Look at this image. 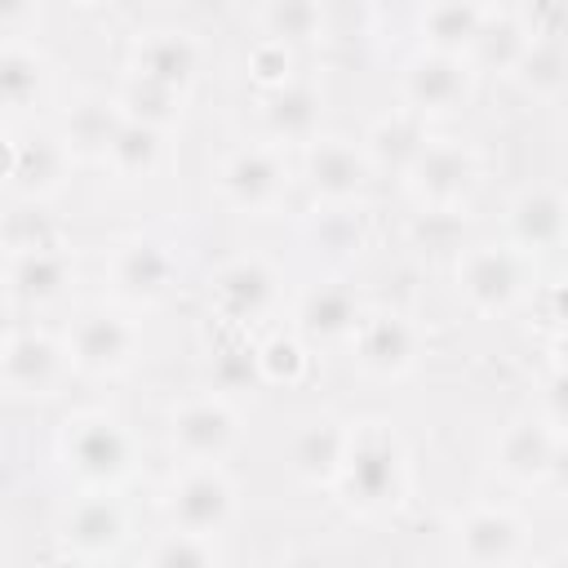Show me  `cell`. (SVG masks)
Returning <instances> with one entry per match:
<instances>
[{"mask_svg": "<svg viewBox=\"0 0 568 568\" xmlns=\"http://www.w3.org/2000/svg\"><path fill=\"white\" fill-rule=\"evenodd\" d=\"M422 4H430V0H422Z\"/></svg>", "mask_w": 568, "mask_h": 568, "instance_id": "obj_49", "label": "cell"}, {"mask_svg": "<svg viewBox=\"0 0 568 568\" xmlns=\"http://www.w3.org/2000/svg\"><path fill=\"white\" fill-rule=\"evenodd\" d=\"M555 426L546 417H510L493 444V466L510 479V484H546L550 475V457H555Z\"/></svg>", "mask_w": 568, "mask_h": 568, "instance_id": "obj_22", "label": "cell"}, {"mask_svg": "<svg viewBox=\"0 0 568 568\" xmlns=\"http://www.w3.org/2000/svg\"><path fill=\"white\" fill-rule=\"evenodd\" d=\"M71 351L44 328H9L0 351V377L9 399H49L71 373Z\"/></svg>", "mask_w": 568, "mask_h": 568, "instance_id": "obj_7", "label": "cell"}, {"mask_svg": "<svg viewBox=\"0 0 568 568\" xmlns=\"http://www.w3.org/2000/svg\"><path fill=\"white\" fill-rule=\"evenodd\" d=\"M515 80L532 98H559L568 89V49L555 40H532L524 62L515 67Z\"/></svg>", "mask_w": 568, "mask_h": 568, "instance_id": "obj_34", "label": "cell"}, {"mask_svg": "<svg viewBox=\"0 0 568 568\" xmlns=\"http://www.w3.org/2000/svg\"><path fill=\"white\" fill-rule=\"evenodd\" d=\"M120 111L129 120H142V124H155V129H173L182 120V93L169 89V84H155V80H138V75H124V89L115 93Z\"/></svg>", "mask_w": 568, "mask_h": 568, "instance_id": "obj_33", "label": "cell"}, {"mask_svg": "<svg viewBox=\"0 0 568 568\" xmlns=\"http://www.w3.org/2000/svg\"><path fill=\"white\" fill-rule=\"evenodd\" d=\"M484 18H488V9L479 0H430V4H422L417 31H422L426 49L462 53L466 58V49L475 44Z\"/></svg>", "mask_w": 568, "mask_h": 568, "instance_id": "obj_29", "label": "cell"}, {"mask_svg": "<svg viewBox=\"0 0 568 568\" xmlns=\"http://www.w3.org/2000/svg\"><path fill=\"white\" fill-rule=\"evenodd\" d=\"M257 368L266 386H302L311 373V351L302 333H271L257 342Z\"/></svg>", "mask_w": 568, "mask_h": 568, "instance_id": "obj_35", "label": "cell"}, {"mask_svg": "<svg viewBox=\"0 0 568 568\" xmlns=\"http://www.w3.org/2000/svg\"><path fill=\"white\" fill-rule=\"evenodd\" d=\"M67 351H71L75 373H84V377H120L138 359V324L129 315H120V311L93 306L71 324Z\"/></svg>", "mask_w": 568, "mask_h": 568, "instance_id": "obj_12", "label": "cell"}, {"mask_svg": "<svg viewBox=\"0 0 568 568\" xmlns=\"http://www.w3.org/2000/svg\"><path fill=\"white\" fill-rule=\"evenodd\" d=\"M106 284L129 306H155L173 288V253L151 235H124L106 257Z\"/></svg>", "mask_w": 568, "mask_h": 568, "instance_id": "obj_15", "label": "cell"}, {"mask_svg": "<svg viewBox=\"0 0 568 568\" xmlns=\"http://www.w3.org/2000/svg\"><path fill=\"white\" fill-rule=\"evenodd\" d=\"M524 22L532 40H555L568 49V0H524Z\"/></svg>", "mask_w": 568, "mask_h": 568, "instance_id": "obj_41", "label": "cell"}, {"mask_svg": "<svg viewBox=\"0 0 568 568\" xmlns=\"http://www.w3.org/2000/svg\"><path fill=\"white\" fill-rule=\"evenodd\" d=\"M49 93V62L44 53L18 36V40H4V53H0V98H4V115L9 124H18L27 111H36Z\"/></svg>", "mask_w": 568, "mask_h": 568, "instance_id": "obj_25", "label": "cell"}, {"mask_svg": "<svg viewBox=\"0 0 568 568\" xmlns=\"http://www.w3.org/2000/svg\"><path fill=\"white\" fill-rule=\"evenodd\" d=\"M169 444L182 462H226L240 444V413L226 395H191L169 413Z\"/></svg>", "mask_w": 568, "mask_h": 568, "instance_id": "obj_13", "label": "cell"}, {"mask_svg": "<svg viewBox=\"0 0 568 568\" xmlns=\"http://www.w3.org/2000/svg\"><path fill=\"white\" fill-rule=\"evenodd\" d=\"M462 231H466L462 209H417L413 222H408V240H413V248H422V253L462 248Z\"/></svg>", "mask_w": 568, "mask_h": 568, "instance_id": "obj_39", "label": "cell"}, {"mask_svg": "<svg viewBox=\"0 0 568 568\" xmlns=\"http://www.w3.org/2000/svg\"><path fill=\"white\" fill-rule=\"evenodd\" d=\"M129 537V515L106 488H89L62 519L67 555L75 559H111Z\"/></svg>", "mask_w": 568, "mask_h": 568, "instance_id": "obj_18", "label": "cell"}, {"mask_svg": "<svg viewBox=\"0 0 568 568\" xmlns=\"http://www.w3.org/2000/svg\"><path fill=\"white\" fill-rule=\"evenodd\" d=\"M124 124V111L115 98H102V93H80L67 115H62V142L75 160H106V146L115 138V129Z\"/></svg>", "mask_w": 568, "mask_h": 568, "instance_id": "obj_27", "label": "cell"}, {"mask_svg": "<svg viewBox=\"0 0 568 568\" xmlns=\"http://www.w3.org/2000/svg\"><path fill=\"white\" fill-rule=\"evenodd\" d=\"M528 44H532V36H528L524 13H515V9H488V18H484L475 44L466 49V58H470L475 71L515 75V67L524 62Z\"/></svg>", "mask_w": 568, "mask_h": 568, "instance_id": "obj_28", "label": "cell"}, {"mask_svg": "<svg viewBox=\"0 0 568 568\" xmlns=\"http://www.w3.org/2000/svg\"><path fill=\"white\" fill-rule=\"evenodd\" d=\"M541 311H546V320H550L555 328H568V280H559V284L546 288Z\"/></svg>", "mask_w": 568, "mask_h": 568, "instance_id": "obj_44", "label": "cell"}, {"mask_svg": "<svg viewBox=\"0 0 568 568\" xmlns=\"http://www.w3.org/2000/svg\"><path fill=\"white\" fill-rule=\"evenodd\" d=\"M346 448H351V422L320 413L306 426H297V435L288 444V466L306 488H337Z\"/></svg>", "mask_w": 568, "mask_h": 568, "instance_id": "obj_20", "label": "cell"}, {"mask_svg": "<svg viewBox=\"0 0 568 568\" xmlns=\"http://www.w3.org/2000/svg\"><path fill=\"white\" fill-rule=\"evenodd\" d=\"M75 280V262L67 244L36 248V253H13L4 266V297L9 306H53Z\"/></svg>", "mask_w": 568, "mask_h": 568, "instance_id": "obj_21", "label": "cell"}, {"mask_svg": "<svg viewBox=\"0 0 568 568\" xmlns=\"http://www.w3.org/2000/svg\"><path fill=\"white\" fill-rule=\"evenodd\" d=\"M453 550L466 564H515L528 550V524L510 506H470L453 519Z\"/></svg>", "mask_w": 568, "mask_h": 568, "instance_id": "obj_16", "label": "cell"}, {"mask_svg": "<svg viewBox=\"0 0 568 568\" xmlns=\"http://www.w3.org/2000/svg\"><path fill=\"white\" fill-rule=\"evenodd\" d=\"M320 115H324V98L315 84L288 80L271 93H262V129L275 142H311L320 138Z\"/></svg>", "mask_w": 568, "mask_h": 568, "instance_id": "obj_26", "label": "cell"}, {"mask_svg": "<svg viewBox=\"0 0 568 568\" xmlns=\"http://www.w3.org/2000/svg\"><path fill=\"white\" fill-rule=\"evenodd\" d=\"M475 75L479 71L470 67V58L422 49L399 71V98H404V106H413L426 120L430 115H453L475 98Z\"/></svg>", "mask_w": 568, "mask_h": 568, "instance_id": "obj_9", "label": "cell"}, {"mask_svg": "<svg viewBox=\"0 0 568 568\" xmlns=\"http://www.w3.org/2000/svg\"><path fill=\"white\" fill-rule=\"evenodd\" d=\"M555 359L568 364V328H555Z\"/></svg>", "mask_w": 568, "mask_h": 568, "instance_id": "obj_46", "label": "cell"}, {"mask_svg": "<svg viewBox=\"0 0 568 568\" xmlns=\"http://www.w3.org/2000/svg\"><path fill=\"white\" fill-rule=\"evenodd\" d=\"M430 142L426 133V115H417L413 106H399V111H386L368 124L364 133V155L373 169L382 173H408V164L422 155V146Z\"/></svg>", "mask_w": 568, "mask_h": 568, "instance_id": "obj_24", "label": "cell"}, {"mask_svg": "<svg viewBox=\"0 0 568 568\" xmlns=\"http://www.w3.org/2000/svg\"><path fill=\"white\" fill-rule=\"evenodd\" d=\"M4 257H13V253H36V248H53V244H62V231H58V222L40 209V204H27V200H18L9 213H4Z\"/></svg>", "mask_w": 568, "mask_h": 568, "instance_id": "obj_36", "label": "cell"}, {"mask_svg": "<svg viewBox=\"0 0 568 568\" xmlns=\"http://www.w3.org/2000/svg\"><path fill=\"white\" fill-rule=\"evenodd\" d=\"M351 346H355V364L377 382H399L422 364V328L413 324V315L395 306L364 311Z\"/></svg>", "mask_w": 568, "mask_h": 568, "instance_id": "obj_11", "label": "cell"}, {"mask_svg": "<svg viewBox=\"0 0 568 568\" xmlns=\"http://www.w3.org/2000/svg\"><path fill=\"white\" fill-rule=\"evenodd\" d=\"M75 155L67 151L62 133H22L18 124L4 129V186L13 200L44 204L71 178Z\"/></svg>", "mask_w": 568, "mask_h": 568, "instance_id": "obj_6", "label": "cell"}, {"mask_svg": "<svg viewBox=\"0 0 568 568\" xmlns=\"http://www.w3.org/2000/svg\"><path fill=\"white\" fill-rule=\"evenodd\" d=\"M146 564L151 568H209V564H222V550H217V537L209 532L173 528L146 550Z\"/></svg>", "mask_w": 568, "mask_h": 568, "instance_id": "obj_38", "label": "cell"}, {"mask_svg": "<svg viewBox=\"0 0 568 568\" xmlns=\"http://www.w3.org/2000/svg\"><path fill=\"white\" fill-rule=\"evenodd\" d=\"M160 506L173 528L217 537L231 528L240 510V493H235V479L222 470V462H186V470L169 479Z\"/></svg>", "mask_w": 568, "mask_h": 568, "instance_id": "obj_4", "label": "cell"}, {"mask_svg": "<svg viewBox=\"0 0 568 568\" xmlns=\"http://www.w3.org/2000/svg\"><path fill=\"white\" fill-rule=\"evenodd\" d=\"M479 155L457 138H430L399 178L417 209H466L479 186Z\"/></svg>", "mask_w": 568, "mask_h": 568, "instance_id": "obj_5", "label": "cell"}, {"mask_svg": "<svg viewBox=\"0 0 568 568\" xmlns=\"http://www.w3.org/2000/svg\"><path fill=\"white\" fill-rule=\"evenodd\" d=\"M58 457L62 466L84 484V488H120L133 475V435L120 417L102 413V408H84L71 413L58 430Z\"/></svg>", "mask_w": 568, "mask_h": 568, "instance_id": "obj_2", "label": "cell"}, {"mask_svg": "<svg viewBox=\"0 0 568 568\" xmlns=\"http://www.w3.org/2000/svg\"><path fill=\"white\" fill-rule=\"evenodd\" d=\"M532 288V262L515 244H470L457 257V293L475 315H510Z\"/></svg>", "mask_w": 568, "mask_h": 568, "instance_id": "obj_3", "label": "cell"}, {"mask_svg": "<svg viewBox=\"0 0 568 568\" xmlns=\"http://www.w3.org/2000/svg\"><path fill=\"white\" fill-rule=\"evenodd\" d=\"M506 235L528 257L568 244V195L559 186H524L506 204Z\"/></svg>", "mask_w": 568, "mask_h": 568, "instance_id": "obj_19", "label": "cell"}, {"mask_svg": "<svg viewBox=\"0 0 568 568\" xmlns=\"http://www.w3.org/2000/svg\"><path fill=\"white\" fill-rule=\"evenodd\" d=\"M311 244L315 253L342 262L359 257L368 248V217L359 204H320V217L311 222Z\"/></svg>", "mask_w": 568, "mask_h": 568, "instance_id": "obj_31", "label": "cell"}, {"mask_svg": "<svg viewBox=\"0 0 568 568\" xmlns=\"http://www.w3.org/2000/svg\"><path fill=\"white\" fill-rule=\"evenodd\" d=\"M75 9H102V4H111V0H71Z\"/></svg>", "mask_w": 568, "mask_h": 568, "instance_id": "obj_48", "label": "cell"}, {"mask_svg": "<svg viewBox=\"0 0 568 568\" xmlns=\"http://www.w3.org/2000/svg\"><path fill=\"white\" fill-rule=\"evenodd\" d=\"M546 484H550L555 493H568V430L555 435V457H550V475H546Z\"/></svg>", "mask_w": 568, "mask_h": 568, "instance_id": "obj_45", "label": "cell"}, {"mask_svg": "<svg viewBox=\"0 0 568 568\" xmlns=\"http://www.w3.org/2000/svg\"><path fill=\"white\" fill-rule=\"evenodd\" d=\"M40 13H44V0H0L4 40H18V36L36 31V27H40Z\"/></svg>", "mask_w": 568, "mask_h": 568, "instance_id": "obj_43", "label": "cell"}, {"mask_svg": "<svg viewBox=\"0 0 568 568\" xmlns=\"http://www.w3.org/2000/svg\"><path fill=\"white\" fill-rule=\"evenodd\" d=\"M244 333L248 328H226V337L213 346V382H217V390H244V386L262 382L257 346Z\"/></svg>", "mask_w": 568, "mask_h": 568, "instance_id": "obj_37", "label": "cell"}, {"mask_svg": "<svg viewBox=\"0 0 568 568\" xmlns=\"http://www.w3.org/2000/svg\"><path fill=\"white\" fill-rule=\"evenodd\" d=\"M204 67V49L191 31H178V27H155V31H142L133 44H129V58H124V71L138 75V80H155V84H169L178 93H186L195 84Z\"/></svg>", "mask_w": 568, "mask_h": 568, "instance_id": "obj_17", "label": "cell"}, {"mask_svg": "<svg viewBox=\"0 0 568 568\" xmlns=\"http://www.w3.org/2000/svg\"><path fill=\"white\" fill-rule=\"evenodd\" d=\"M408 484H413V466H408V448L399 430L382 417L351 422V448H346V466L337 479L342 506L359 519H382L404 506Z\"/></svg>", "mask_w": 568, "mask_h": 568, "instance_id": "obj_1", "label": "cell"}, {"mask_svg": "<svg viewBox=\"0 0 568 568\" xmlns=\"http://www.w3.org/2000/svg\"><path fill=\"white\" fill-rule=\"evenodd\" d=\"M368 155L351 138H311L302 155V182L315 204H359L368 191Z\"/></svg>", "mask_w": 568, "mask_h": 568, "instance_id": "obj_14", "label": "cell"}, {"mask_svg": "<svg viewBox=\"0 0 568 568\" xmlns=\"http://www.w3.org/2000/svg\"><path fill=\"white\" fill-rule=\"evenodd\" d=\"M359 320H364L359 297L346 284H337V280L306 288L302 302H297V333L306 342H324V346L351 342L355 328H359Z\"/></svg>", "mask_w": 568, "mask_h": 568, "instance_id": "obj_23", "label": "cell"}, {"mask_svg": "<svg viewBox=\"0 0 568 568\" xmlns=\"http://www.w3.org/2000/svg\"><path fill=\"white\" fill-rule=\"evenodd\" d=\"M102 164H106L115 178H124V182H142V178H151V173L164 164V129L124 115V124L115 129V138H111Z\"/></svg>", "mask_w": 568, "mask_h": 568, "instance_id": "obj_30", "label": "cell"}, {"mask_svg": "<svg viewBox=\"0 0 568 568\" xmlns=\"http://www.w3.org/2000/svg\"><path fill=\"white\" fill-rule=\"evenodd\" d=\"M541 417H546L555 430H568V364H555V373L546 377Z\"/></svg>", "mask_w": 568, "mask_h": 568, "instance_id": "obj_42", "label": "cell"}, {"mask_svg": "<svg viewBox=\"0 0 568 568\" xmlns=\"http://www.w3.org/2000/svg\"><path fill=\"white\" fill-rule=\"evenodd\" d=\"M217 195L235 213H271L288 195V164L275 146L248 142L222 155L217 164Z\"/></svg>", "mask_w": 568, "mask_h": 568, "instance_id": "obj_8", "label": "cell"}, {"mask_svg": "<svg viewBox=\"0 0 568 568\" xmlns=\"http://www.w3.org/2000/svg\"><path fill=\"white\" fill-rule=\"evenodd\" d=\"M484 9H515V4H524V0H479Z\"/></svg>", "mask_w": 568, "mask_h": 568, "instance_id": "obj_47", "label": "cell"}, {"mask_svg": "<svg viewBox=\"0 0 568 568\" xmlns=\"http://www.w3.org/2000/svg\"><path fill=\"white\" fill-rule=\"evenodd\" d=\"M262 31L271 40H284L288 49L315 44L324 36V0H266Z\"/></svg>", "mask_w": 568, "mask_h": 568, "instance_id": "obj_32", "label": "cell"}, {"mask_svg": "<svg viewBox=\"0 0 568 568\" xmlns=\"http://www.w3.org/2000/svg\"><path fill=\"white\" fill-rule=\"evenodd\" d=\"M275 302H280V271L257 253L222 262L209 284V306L226 328H253L275 311Z\"/></svg>", "mask_w": 568, "mask_h": 568, "instance_id": "obj_10", "label": "cell"}, {"mask_svg": "<svg viewBox=\"0 0 568 568\" xmlns=\"http://www.w3.org/2000/svg\"><path fill=\"white\" fill-rule=\"evenodd\" d=\"M248 75H253V84H257L262 93L288 84V80H293V49H288L284 40L262 36V40L253 44V53H248Z\"/></svg>", "mask_w": 568, "mask_h": 568, "instance_id": "obj_40", "label": "cell"}]
</instances>
